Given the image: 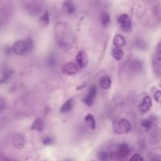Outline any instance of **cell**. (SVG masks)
Returning <instances> with one entry per match:
<instances>
[{"instance_id":"6da1fadb","label":"cell","mask_w":161,"mask_h":161,"mask_svg":"<svg viewBox=\"0 0 161 161\" xmlns=\"http://www.w3.org/2000/svg\"><path fill=\"white\" fill-rule=\"evenodd\" d=\"M113 127L114 131L117 134L126 133L131 130L130 122L125 118H121L113 121Z\"/></svg>"},{"instance_id":"7a4b0ae2","label":"cell","mask_w":161,"mask_h":161,"mask_svg":"<svg viewBox=\"0 0 161 161\" xmlns=\"http://www.w3.org/2000/svg\"><path fill=\"white\" fill-rule=\"evenodd\" d=\"M109 150L112 156L116 155L121 158L128 157L130 152V147L125 143H121L116 146H113L109 148Z\"/></svg>"},{"instance_id":"3957f363","label":"cell","mask_w":161,"mask_h":161,"mask_svg":"<svg viewBox=\"0 0 161 161\" xmlns=\"http://www.w3.org/2000/svg\"><path fill=\"white\" fill-rule=\"evenodd\" d=\"M118 23L121 29L125 32H130L132 30V23L128 15L126 13L121 14L118 18Z\"/></svg>"},{"instance_id":"277c9868","label":"cell","mask_w":161,"mask_h":161,"mask_svg":"<svg viewBox=\"0 0 161 161\" xmlns=\"http://www.w3.org/2000/svg\"><path fill=\"white\" fill-rule=\"evenodd\" d=\"M75 62L79 68L83 69L87 67L89 62V57L87 52L84 50L79 52L75 57Z\"/></svg>"},{"instance_id":"5b68a950","label":"cell","mask_w":161,"mask_h":161,"mask_svg":"<svg viewBox=\"0 0 161 161\" xmlns=\"http://www.w3.org/2000/svg\"><path fill=\"white\" fill-rule=\"evenodd\" d=\"M79 70V67L74 62H67L64 64L61 68L62 72L65 75H72L75 74Z\"/></svg>"},{"instance_id":"8992f818","label":"cell","mask_w":161,"mask_h":161,"mask_svg":"<svg viewBox=\"0 0 161 161\" xmlns=\"http://www.w3.org/2000/svg\"><path fill=\"white\" fill-rule=\"evenodd\" d=\"M12 50L17 55H23L28 52L27 46L25 41L18 40L13 45Z\"/></svg>"},{"instance_id":"52a82bcc","label":"cell","mask_w":161,"mask_h":161,"mask_svg":"<svg viewBox=\"0 0 161 161\" xmlns=\"http://www.w3.org/2000/svg\"><path fill=\"white\" fill-rule=\"evenodd\" d=\"M26 143V136L21 133L16 134L13 139V145L17 149H22Z\"/></svg>"},{"instance_id":"ba28073f","label":"cell","mask_w":161,"mask_h":161,"mask_svg":"<svg viewBox=\"0 0 161 161\" xmlns=\"http://www.w3.org/2000/svg\"><path fill=\"white\" fill-rule=\"evenodd\" d=\"M152 106V101L150 97L145 96L143 98L142 102L139 105L138 109L140 114H145L148 113Z\"/></svg>"},{"instance_id":"9c48e42d","label":"cell","mask_w":161,"mask_h":161,"mask_svg":"<svg viewBox=\"0 0 161 161\" xmlns=\"http://www.w3.org/2000/svg\"><path fill=\"white\" fill-rule=\"evenodd\" d=\"M97 93V88L94 85H92L87 93V94L85 96V97L83 99V102L86 104L87 106H91L96 98Z\"/></svg>"},{"instance_id":"30bf717a","label":"cell","mask_w":161,"mask_h":161,"mask_svg":"<svg viewBox=\"0 0 161 161\" xmlns=\"http://www.w3.org/2000/svg\"><path fill=\"white\" fill-rule=\"evenodd\" d=\"M160 47L158 45V49H157L153 58V67L155 71H156V74L158 75H160Z\"/></svg>"},{"instance_id":"8fae6325","label":"cell","mask_w":161,"mask_h":161,"mask_svg":"<svg viewBox=\"0 0 161 161\" xmlns=\"http://www.w3.org/2000/svg\"><path fill=\"white\" fill-rule=\"evenodd\" d=\"M74 104V101L72 98H70L67 99L61 106L60 109V113L63 114H67L70 113L73 109Z\"/></svg>"},{"instance_id":"7c38bea8","label":"cell","mask_w":161,"mask_h":161,"mask_svg":"<svg viewBox=\"0 0 161 161\" xmlns=\"http://www.w3.org/2000/svg\"><path fill=\"white\" fill-rule=\"evenodd\" d=\"M113 43L117 48H121L126 44V39L120 34H116L113 38Z\"/></svg>"},{"instance_id":"4fadbf2b","label":"cell","mask_w":161,"mask_h":161,"mask_svg":"<svg viewBox=\"0 0 161 161\" xmlns=\"http://www.w3.org/2000/svg\"><path fill=\"white\" fill-rule=\"evenodd\" d=\"M99 86L105 90L109 89L111 86V79L108 75H104L99 79Z\"/></svg>"},{"instance_id":"5bb4252c","label":"cell","mask_w":161,"mask_h":161,"mask_svg":"<svg viewBox=\"0 0 161 161\" xmlns=\"http://www.w3.org/2000/svg\"><path fill=\"white\" fill-rule=\"evenodd\" d=\"M63 8L65 12L69 14H74L75 11V4L71 1H64L63 4Z\"/></svg>"},{"instance_id":"9a60e30c","label":"cell","mask_w":161,"mask_h":161,"mask_svg":"<svg viewBox=\"0 0 161 161\" xmlns=\"http://www.w3.org/2000/svg\"><path fill=\"white\" fill-rule=\"evenodd\" d=\"M31 129L38 132H42L43 129V122L42 119L40 118H36L31 125Z\"/></svg>"},{"instance_id":"2e32d148","label":"cell","mask_w":161,"mask_h":161,"mask_svg":"<svg viewBox=\"0 0 161 161\" xmlns=\"http://www.w3.org/2000/svg\"><path fill=\"white\" fill-rule=\"evenodd\" d=\"M50 23V15L48 11H45L43 14L39 18V23L41 26L46 27Z\"/></svg>"},{"instance_id":"e0dca14e","label":"cell","mask_w":161,"mask_h":161,"mask_svg":"<svg viewBox=\"0 0 161 161\" xmlns=\"http://www.w3.org/2000/svg\"><path fill=\"white\" fill-rule=\"evenodd\" d=\"M13 75V71L11 69H6L4 70H3L1 75V83L7 82L9 79L11 78Z\"/></svg>"},{"instance_id":"ac0fdd59","label":"cell","mask_w":161,"mask_h":161,"mask_svg":"<svg viewBox=\"0 0 161 161\" xmlns=\"http://www.w3.org/2000/svg\"><path fill=\"white\" fill-rule=\"evenodd\" d=\"M111 55L116 60H120L123 58L124 55V52L121 48L114 47L112 49Z\"/></svg>"},{"instance_id":"d6986e66","label":"cell","mask_w":161,"mask_h":161,"mask_svg":"<svg viewBox=\"0 0 161 161\" xmlns=\"http://www.w3.org/2000/svg\"><path fill=\"white\" fill-rule=\"evenodd\" d=\"M84 121L87 123L89 126L92 129L94 130L96 128V121L92 114H87L86 116L84 117Z\"/></svg>"},{"instance_id":"ffe728a7","label":"cell","mask_w":161,"mask_h":161,"mask_svg":"<svg viewBox=\"0 0 161 161\" xmlns=\"http://www.w3.org/2000/svg\"><path fill=\"white\" fill-rule=\"evenodd\" d=\"M110 21H111V18H110L109 14L106 12H104V13H102V14L101 16V25L104 27H106V26H107L109 25Z\"/></svg>"},{"instance_id":"44dd1931","label":"cell","mask_w":161,"mask_h":161,"mask_svg":"<svg viewBox=\"0 0 161 161\" xmlns=\"http://www.w3.org/2000/svg\"><path fill=\"white\" fill-rule=\"evenodd\" d=\"M98 157L101 160H108L111 158L112 155L109 150H101L98 153Z\"/></svg>"},{"instance_id":"7402d4cb","label":"cell","mask_w":161,"mask_h":161,"mask_svg":"<svg viewBox=\"0 0 161 161\" xmlns=\"http://www.w3.org/2000/svg\"><path fill=\"white\" fill-rule=\"evenodd\" d=\"M131 68L135 72L140 71L143 68V64L142 61L140 60H135L133 61L131 63Z\"/></svg>"},{"instance_id":"603a6c76","label":"cell","mask_w":161,"mask_h":161,"mask_svg":"<svg viewBox=\"0 0 161 161\" xmlns=\"http://www.w3.org/2000/svg\"><path fill=\"white\" fill-rule=\"evenodd\" d=\"M141 125H142V127H143L145 130H148L152 126V122L150 119H145L142 120Z\"/></svg>"},{"instance_id":"cb8c5ba5","label":"cell","mask_w":161,"mask_h":161,"mask_svg":"<svg viewBox=\"0 0 161 161\" xmlns=\"http://www.w3.org/2000/svg\"><path fill=\"white\" fill-rule=\"evenodd\" d=\"M25 42H26V43L28 52H30V51L32 50L33 47H34V42H33V40L31 38H28V39H26V40H25Z\"/></svg>"},{"instance_id":"d4e9b609","label":"cell","mask_w":161,"mask_h":161,"mask_svg":"<svg viewBox=\"0 0 161 161\" xmlns=\"http://www.w3.org/2000/svg\"><path fill=\"white\" fill-rule=\"evenodd\" d=\"M43 144L45 145H50L52 144H53V139L52 138V137H50V136H47V137H45L43 141Z\"/></svg>"},{"instance_id":"484cf974","label":"cell","mask_w":161,"mask_h":161,"mask_svg":"<svg viewBox=\"0 0 161 161\" xmlns=\"http://www.w3.org/2000/svg\"><path fill=\"white\" fill-rule=\"evenodd\" d=\"M144 159L143 158V157L139 155L138 153H135L131 158H130V160H138V161H141V160H143Z\"/></svg>"},{"instance_id":"4316f807","label":"cell","mask_w":161,"mask_h":161,"mask_svg":"<svg viewBox=\"0 0 161 161\" xmlns=\"http://www.w3.org/2000/svg\"><path fill=\"white\" fill-rule=\"evenodd\" d=\"M154 99L158 102V103H160V90H158L157 91L155 92V93L154 94Z\"/></svg>"},{"instance_id":"83f0119b","label":"cell","mask_w":161,"mask_h":161,"mask_svg":"<svg viewBox=\"0 0 161 161\" xmlns=\"http://www.w3.org/2000/svg\"><path fill=\"white\" fill-rule=\"evenodd\" d=\"M86 86V83H84L83 84H81V85L77 87V90H81V89H83Z\"/></svg>"},{"instance_id":"f1b7e54d","label":"cell","mask_w":161,"mask_h":161,"mask_svg":"<svg viewBox=\"0 0 161 161\" xmlns=\"http://www.w3.org/2000/svg\"><path fill=\"white\" fill-rule=\"evenodd\" d=\"M3 108H4V103H3V100L2 99V98H1L0 99V109H1V111H2L3 109Z\"/></svg>"}]
</instances>
